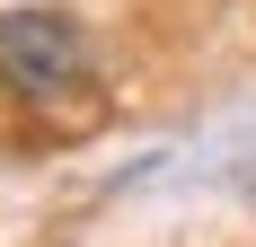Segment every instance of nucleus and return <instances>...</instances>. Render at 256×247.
Segmentation results:
<instances>
[{"instance_id":"1","label":"nucleus","mask_w":256,"mask_h":247,"mask_svg":"<svg viewBox=\"0 0 256 247\" xmlns=\"http://www.w3.org/2000/svg\"><path fill=\"white\" fill-rule=\"evenodd\" d=\"M88 80V26L71 9H53V0H18V9H0V88L26 106L62 98Z\"/></svg>"}]
</instances>
